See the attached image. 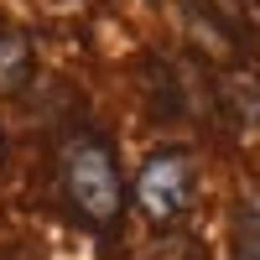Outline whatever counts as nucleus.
I'll return each instance as SVG.
<instances>
[{
  "label": "nucleus",
  "mask_w": 260,
  "mask_h": 260,
  "mask_svg": "<svg viewBox=\"0 0 260 260\" xmlns=\"http://www.w3.org/2000/svg\"><path fill=\"white\" fill-rule=\"evenodd\" d=\"M245 260H260V224L245 229Z\"/></svg>",
  "instance_id": "obj_4"
},
{
  "label": "nucleus",
  "mask_w": 260,
  "mask_h": 260,
  "mask_svg": "<svg viewBox=\"0 0 260 260\" xmlns=\"http://www.w3.org/2000/svg\"><path fill=\"white\" fill-rule=\"evenodd\" d=\"M62 192L89 224H115L125 208V182L115 167L110 141L99 136H73L62 146Z\"/></svg>",
  "instance_id": "obj_1"
},
{
  "label": "nucleus",
  "mask_w": 260,
  "mask_h": 260,
  "mask_svg": "<svg viewBox=\"0 0 260 260\" xmlns=\"http://www.w3.org/2000/svg\"><path fill=\"white\" fill-rule=\"evenodd\" d=\"M136 203L151 224H172L177 213H187L192 203V161L182 151H151L141 161V177H136Z\"/></svg>",
  "instance_id": "obj_2"
},
{
  "label": "nucleus",
  "mask_w": 260,
  "mask_h": 260,
  "mask_svg": "<svg viewBox=\"0 0 260 260\" xmlns=\"http://www.w3.org/2000/svg\"><path fill=\"white\" fill-rule=\"evenodd\" d=\"M31 73V42L21 31H0V89H21Z\"/></svg>",
  "instance_id": "obj_3"
}]
</instances>
